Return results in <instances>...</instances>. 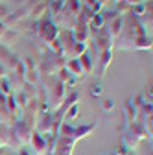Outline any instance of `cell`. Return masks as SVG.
Here are the masks:
<instances>
[{
	"instance_id": "2e32d148",
	"label": "cell",
	"mask_w": 153,
	"mask_h": 155,
	"mask_svg": "<svg viewBox=\"0 0 153 155\" xmlns=\"http://www.w3.org/2000/svg\"><path fill=\"white\" fill-rule=\"evenodd\" d=\"M124 26H125V24H124V17L114 18L111 24H107V26H105V28H107V31H109V35L112 37V41H116V39L120 37V33H122Z\"/></svg>"
},
{
	"instance_id": "3957f363",
	"label": "cell",
	"mask_w": 153,
	"mask_h": 155,
	"mask_svg": "<svg viewBox=\"0 0 153 155\" xmlns=\"http://www.w3.org/2000/svg\"><path fill=\"white\" fill-rule=\"evenodd\" d=\"M148 137H146V133H144V129H142V126L137 122H131L129 120V116L125 114V129H124V133H122V144H125L127 148H129V151L133 150V148H137L142 140H146Z\"/></svg>"
},
{
	"instance_id": "9a60e30c",
	"label": "cell",
	"mask_w": 153,
	"mask_h": 155,
	"mask_svg": "<svg viewBox=\"0 0 153 155\" xmlns=\"http://www.w3.org/2000/svg\"><path fill=\"white\" fill-rule=\"evenodd\" d=\"M72 37H74V41H76V43L87 45V43H89V39H90V28L76 24L74 30H72Z\"/></svg>"
},
{
	"instance_id": "83f0119b",
	"label": "cell",
	"mask_w": 153,
	"mask_h": 155,
	"mask_svg": "<svg viewBox=\"0 0 153 155\" xmlns=\"http://www.w3.org/2000/svg\"><path fill=\"white\" fill-rule=\"evenodd\" d=\"M102 109H103V111H112V109H114V102H112L111 98L103 100V102H102Z\"/></svg>"
},
{
	"instance_id": "f546056e",
	"label": "cell",
	"mask_w": 153,
	"mask_h": 155,
	"mask_svg": "<svg viewBox=\"0 0 153 155\" xmlns=\"http://www.w3.org/2000/svg\"><path fill=\"white\" fill-rule=\"evenodd\" d=\"M9 15V11H8V8L6 6H2V4H0V17H2V18H6Z\"/></svg>"
},
{
	"instance_id": "74e56055",
	"label": "cell",
	"mask_w": 153,
	"mask_h": 155,
	"mask_svg": "<svg viewBox=\"0 0 153 155\" xmlns=\"http://www.w3.org/2000/svg\"><path fill=\"white\" fill-rule=\"evenodd\" d=\"M129 155H131V153H129Z\"/></svg>"
},
{
	"instance_id": "d6a6232c",
	"label": "cell",
	"mask_w": 153,
	"mask_h": 155,
	"mask_svg": "<svg viewBox=\"0 0 153 155\" xmlns=\"http://www.w3.org/2000/svg\"><path fill=\"white\" fill-rule=\"evenodd\" d=\"M6 74H8V72L2 68V65H0V80H2V78H6Z\"/></svg>"
},
{
	"instance_id": "ac0fdd59",
	"label": "cell",
	"mask_w": 153,
	"mask_h": 155,
	"mask_svg": "<svg viewBox=\"0 0 153 155\" xmlns=\"http://www.w3.org/2000/svg\"><path fill=\"white\" fill-rule=\"evenodd\" d=\"M46 11H48V8H46L44 2H35V4L30 8V17H31V21H33V22H39V18H41Z\"/></svg>"
},
{
	"instance_id": "4316f807",
	"label": "cell",
	"mask_w": 153,
	"mask_h": 155,
	"mask_svg": "<svg viewBox=\"0 0 153 155\" xmlns=\"http://www.w3.org/2000/svg\"><path fill=\"white\" fill-rule=\"evenodd\" d=\"M102 92H103V87H102L100 83H94V85L90 87V94H92V96H96V98H100Z\"/></svg>"
},
{
	"instance_id": "7c38bea8",
	"label": "cell",
	"mask_w": 153,
	"mask_h": 155,
	"mask_svg": "<svg viewBox=\"0 0 153 155\" xmlns=\"http://www.w3.org/2000/svg\"><path fill=\"white\" fill-rule=\"evenodd\" d=\"M30 148H31V153L33 155H46L48 153V139H44V137H41L39 133H31V139H30V144H28Z\"/></svg>"
},
{
	"instance_id": "44dd1931",
	"label": "cell",
	"mask_w": 153,
	"mask_h": 155,
	"mask_svg": "<svg viewBox=\"0 0 153 155\" xmlns=\"http://www.w3.org/2000/svg\"><path fill=\"white\" fill-rule=\"evenodd\" d=\"M46 8H48V11L52 13V17H55L57 13L65 8V0H50V4H48Z\"/></svg>"
},
{
	"instance_id": "277c9868",
	"label": "cell",
	"mask_w": 153,
	"mask_h": 155,
	"mask_svg": "<svg viewBox=\"0 0 153 155\" xmlns=\"http://www.w3.org/2000/svg\"><path fill=\"white\" fill-rule=\"evenodd\" d=\"M94 127H96V122H92V124H85V126H78V127H74V126H70V124H61L55 135H61V137H68V139H72L74 142H78V140H81V139L89 137V135L94 131Z\"/></svg>"
},
{
	"instance_id": "e575fe53",
	"label": "cell",
	"mask_w": 153,
	"mask_h": 155,
	"mask_svg": "<svg viewBox=\"0 0 153 155\" xmlns=\"http://www.w3.org/2000/svg\"><path fill=\"white\" fill-rule=\"evenodd\" d=\"M0 155H4V151H2V150H0Z\"/></svg>"
},
{
	"instance_id": "836d02e7",
	"label": "cell",
	"mask_w": 153,
	"mask_h": 155,
	"mask_svg": "<svg viewBox=\"0 0 153 155\" xmlns=\"http://www.w3.org/2000/svg\"><path fill=\"white\" fill-rule=\"evenodd\" d=\"M96 2H98V4H100L102 8H103V4H105V2H109V0H96Z\"/></svg>"
},
{
	"instance_id": "ffe728a7",
	"label": "cell",
	"mask_w": 153,
	"mask_h": 155,
	"mask_svg": "<svg viewBox=\"0 0 153 155\" xmlns=\"http://www.w3.org/2000/svg\"><path fill=\"white\" fill-rule=\"evenodd\" d=\"M111 59H112L111 50H107V52H102V54H100V78H103V76H105V70H107V67L111 65Z\"/></svg>"
},
{
	"instance_id": "8992f818",
	"label": "cell",
	"mask_w": 153,
	"mask_h": 155,
	"mask_svg": "<svg viewBox=\"0 0 153 155\" xmlns=\"http://www.w3.org/2000/svg\"><path fill=\"white\" fill-rule=\"evenodd\" d=\"M74 148H76V142L72 139L55 135V140L48 146V153L50 155H72Z\"/></svg>"
},
{
	"instance_id": "f1b7e54d",
	"label": "cell",
	"mask_w": 153,
	"mask_h": 155,
	"mask_svg": "<svg viewBox=\"0 0 153 155\" xmlns=\"http://www.w3.org/2000/svg\"><path fill=\"white\" fill-rule=\"evenodd\" d=\"M114 155H129V148L120 142V146L116 148V153H114Z\"/></svg>"
},
{
	"instance_id": "e0dca14e",
	"label": "cell",
	"mask_w": 153,
	"mask_h": 155,
	"mask_svg": "<svg viewBox=\"0 0 153 155\" xmlns=\"http://www.w3.org/2000/svg\"><path fill=\"white\" fill-rule=\"evenodd\" d=\"M65 68L76 78V80H80L81 76H85V72H83V68H81V63H80V59H67V63H65Z\"/></svg>"
},
{
	"instance_id": "7402d4cb",
	"label": "cell",
	"mask_w": 153,
	"mask_h": 155,
	"mask_svg": "<svg viewBox=\"0 0 153 155\" xmlns=\"http://www.w3.org/2000/svg\"><path fill=\"white\" fill-rule=\"evenodd\" d=\"M114 11H116V15H118V17H124V15H127V13L131 11V6L125 2V0H118L116 9H114Z\"/></svg>"
},
{
	"instance_id": "6da1fadb",
	"label": "cell",
	"mask_w": 153,
	"mask_h": 155,
	"mask_svg": "<svg viewBox=\"0 0 153 155\" xmlns=\"http://www.w3.org/2000/svg\"><path fill=\"white\" fill-rule=\"evenodd\" d=\"M114 46L122 50H151V39L144 33L138 21H129L120 37L114 41Z\"/></svg>"
},
{
	"instance_id": "d590c367",
	"label": "cell",
	"mask_w": 153,
	"mask_h": 155,
	"mask_svg": "<svg viewBox=\"0 0 153 155\" xmlns=\"http://www.w3.org/2000/svg\"><path fill=\"white\" fill-rule=\"evenodd\" d=\"M39 2H43V0H39Z\"/></svg>"
},
{
	"instance_id": "603a6c76",
	"label": "cell",
	"mask_w": 153,
	"mask_h": 155,
	"mask_svg": "<svg viewBox=\"0 0 153 155\" xmlns=\"http://www.w3.org/2000/svg\"><path fill=\"white\" fill-rule=\"evenodd\" d=\"M78 113H80V104L76 102V104H72V105L65 111V118H67V120H74L76 116H78Z\"/></svg>"
},
{
	"instance_id": "d6986e66",
	"label": "cell",
	"mask_w": 153,
	"mask_h": 155,
	"mask_svg": "<svg viewBox=\"0 0 153 155\" xmlns=\"http://www.w3.org/2000/svg\"><path fill=\"white\" fill-rule=\"evenodd\" d=\"M57 74H59V78H57V80H59L63 85H67V87H72V85H76V81H78V80H76V78H74L67 68H61Z\"/></svg>"
},
{
	"instance_id": "ba28073f",
	"label": "cell",
	"mask_w": 153,
	"mask_h": 155,
	"mask_svg": "<svg viewBox=\"0 0 153 155\" xmlns=\"http://www.w3.org/2000/svg\"><path fill=\"white\" fill-rule=\"evenodd\" d=\"M37 35H39L46 45H50L52 41H55L59 35V28H57L52 21H41L39 28H37Z\"/></svg>"
},
{
	"instance_id": "4dcf8cb0",
	"label": "cell",
	"mask_w": 153,
	"mask_h": 155,
	"mask_svg": "<svg viewBox=\"0 0 153 155\" xmlns=\"http://www.w3.org/2000/svg\"><path fill=\"white\" fill-rule=\"evenodd\" d=\"M6 30H8V28H6V24H4L2 21H0V39H2V37H4V33H6Z\"/></svg>"
},
{
	"instance_id": "5bb4252c",
	"label": "cell",
	"mask_w": 153,
	"mask_h": 155,
	"mask_svg": "<svg viewBox=\"0 0 153 155\" xmlns=\"http://www.w3.org/2000/svg\"><path fill=\"white\" fill-rule=\"evenodd\" d=\"M26 17H28V9L24 8V9H18V11H13V13H9V15L4 18L2 22L6 24V28H8V30H11V28H13V26H17L18 22H22Z\"/></svg>"
},
{
	"instance_id": "d4e9b609",
	"label": "cell",
	"mask_w": 153,
	"mask_h": 155,
	"mask_svg": "<svg viewBox=\"0 0 153 155\" xmlns=\"http://www.w3.org/2000/svg\"><path fill=\"white\" fill-rule=\"evenodd\" d=\"M148 9H146V2H140V4H135V6H131V13L135 15V17H142L144 13H146Z\"/></svg>"
},
{
	"instance_id": "484cf974",
	"label": "cell",
	"mask_w": 153,
	"mask_h": 155,
	"mask_svg": "<svg viewBox=\"0 0 153 155\" xmlns=\"http://www.w3.org/2000/svg\"><path fill=\"white\" fill-rule=\"evenodd\" d=\"M9 148V133L8 131H0V150Z\"/></svg>"
},
{
	"instance_id": "8fae6325",
	"label": "cell",
	"mask_w": 153,
	"mask_h": 155,
	"mask_svg": "<svg viewBox=\"0 0 153 155\" xmlns=\"http://www.w3.org/2000/svg\"><path fill=\"white\" fill-rule=\"evenodd\" d=\"M0 65H2V68L6 72H13L18 65H21V61L17 59V55L8 46H2L0 48Z\"/></svg>"
},
{
	"instance_id": "1f68e13d",
	"label": "cell",
	"mask_w": 153,
	"mask_h": 155,
	"mask_svg": "<svg viewBox=\"0 0 153 155\" xmlns=\"http://www.w3.org/2000/svg\"><path fill=\"white\" fill-rule=\"evenodd\" d=\"M17 155H33L30 150H26V148H21V150H18V153Z\"/></svg>"
},
{
	"instance_id": "5b68a950",
	"label": "cell",
	"mask_w": 153,
	"mask_h": 155,
	"mask_svg": "<svg viewBox=\"0 0 153 155\" xmlns=\"http://www.w3.org/2000/svg\"><path fill=\"white\" fill-rule=\"evenodd\" d=\"M48 94V107L57 111V109H61V104L65 102V94H67V85H63L59 80H54V83L48 87L46 91Z\"/></svg>"
},
{
	"instance_id": "cb8c5ba5",
	"label": "cell",
	"mask_w": 153,
	"mask_h": 155,
	"mask_svg": "<svg viewBox=\"0 0 153 155\" xmlns=\"http://www.w3.org/2000/svg\"><path fill=\"white\" fill-rule=\"evenodd\" d=\"M0 94H4V96L13 94V91H11V83H9L8 78H2V80H0Z\"/></svg>"
},
{
	"instance_id": "8d00e7d4",
	"label": "cell",
	"mask_w": 153,
	"mask_h": 155,
	"mask_svg": "<svg viewBox=\"0 0 153 155\" xmlns=\"http://www.w3.org/2000/svg\"><path fill=\"white\" fill-rule=\"evenodd\" d=\"M0 2H2V0H0Z\"/></svg>"
},
{
	"instance_id": "52a82bcc",
	"label": "cell",
	"mask_w": 153,
	"mask_h": 155,
	"mask_svg": "<svg viewBox=\"0 0 153 155\" xmlns=\"http://www.w3.org/2000/svg\"><path fill=\"white\" fill-rule=\"evenodd\" d=\"M33 131L39 133L41 137H44V139L55 135L57 129H55V124H54V116H52V114H43V116H39V118H37V122H35V126H33Z\"/></svg>"
},
{
	"instance_id": "4fadbf2b",
	"label": "cell",
	"mask_w": 153,
	"mask_h": 155,
	"mask_svg": "<svg viewBox=\"0 0 153 155\" xmlns=\"http://www.w3.org/2000/svg\"><path fill=\"white\" fill-rule=\"evenodd\" d=\"M15 118H17V116H13V114L8 111V107H6V96L0 94V124L11 127V126L17 122Z\"/></svg>"
},
{
	"instance_id": "30bf717a",
	"label": "cell",
	"mask_w": 153,
	"mask_h": 155,
	"mask_svg": "<svg viewBox=\"0 0 153 155\" xmlns=\"http://www.w3.org/2000/svg\"><path fill=\"white\" fill-rule=\"evenodd\" d=\"M65 63H67V59L61 54H52L50 57H46V61H44V72H46V76H55L61 68H65Z\"/></svg>"
},
{
	"instance_id": "9c48e42d",
	"label": "cell",
	"mask_w": 153,
	"mask_h": 155,
	"mask_svg": "<svg viewBox=\"0 0 153 155\" xmlns=\"http://www.w3.org/2000/svg\"><path fill=\"white\" fill-rule=\"evenodd\" d=\"M92 39H94V45H96V48L100 52H107V50H111L114 46V41H112V37L109 35V31H107L105 26L102 30H98V31H94Z\"/></svg>"
},
{
	"instance_id": "7a4b0ae2",
	"label": "cell",
	"mask_w": 153,
	"mask_h": 155,
	"mask_svg": "<svg viewBox=\"0 0 153 155\" xmlns=\"http://www.w3.org/2000/svg\"><path fill=\"white\" fill-rule=\"evenodd\" d=\"M9 133V148H26L30 144V139H31V133H33V127L24 122V120H18L11 126V131Z\"/></svg>"
}]
</instances>
